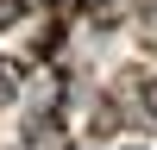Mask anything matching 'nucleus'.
Masks as SVG:
<instances>
[{
	"instance_id": "7ed1b4c3",
	"label": "nucleus",
	"mask_w": 157,
	"mask_h": 150,
	"mask_svg": "<svg viewBox=\"0 0 157 150\" xmlns=\"http://www.w3.org/2000/svg\"><path fill=\"white\" fill-rule=\"evenodd\" d=\"M145 12H157V0H145Z\"/></svg>"
},
{
	"instance_id": "f03ea898",
	"label": "nucleus",
	"mask_w": 157,
	"mask_h": 150,
	"mask_svg": "<svg viewBox=\"0 0 157 150\" xmlns=\"http://www.w3.org/2000/svg\"><path fill=\"white\" fill-rule=\"evenodd\" d=\"M19 12H25V0H0V31H6V25H19Z\"/></svg>"
},
{
	"instance_id": "f257e3e1",
	"label": "nucleus",
	"mask_w": 157,
	"mask_h": 150,
	"mask_svg": "<svg viewBox=\"0 0 157 150\" xmlns=\"http://www.w3.org/2000/svg\"><path fill=\"white\" fill-rule=\"evenodd\" d=\"M138 106H145V119L157 125V75H145V81H138Z\"/></svg>"
}]
</instances>
